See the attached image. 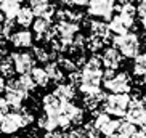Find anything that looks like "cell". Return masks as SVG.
I'll return each mask as SVG.
<instances>
[{"label": "cell", "mask_w": 146, "mask_h": 138, "mask_svg": "<svg viewBox=\"0 0 146 138\" xmlns=\"http://www.w3.org/2000/svg\"><path fill=\"white\" fill-rule=\"evenodd\" d=\"M34 122V114L27 108H21L16 111L7 112L3 121L0 122V133L3 135H15L21 129L27 127Z\"/></svg>", "instance_id": "1"}, {"label": "cell", "mask_w": 146, "mask_h": 138, "mask_svg": "<svg viewBox=\"0 0 146 138\" xmlns=\"http://www.w3.org/2000/svg\"><path fill=\"white\" fill-rule=\"evenodd\" d=\"M82 80H80V92L84 95H93L100 92V85L103 82V71L101 68H90V66H84L80 71Z\"/></svg>", "instance_id": "2"}, {"label": "cell", "mask_w": 146, "mask_h": 138, "mask_svg": "<svg viewBox=\"0 0 146 138\" xmlns=\"http://www.w3.org/2000/svg\"><path fill=\"white\" fill-rule=\"evenodd\" d=\"M112 45L125 58H135L140 53V39L135 32H125L122 35H114Z\"/></svg>", "instance_id": "3"}, {"label": "cell", "mask_w": 146, "mask_h": 138, "mask_svg": "<svg viewBox=\"0 0 146 138\" xmlns=\"http://www.w3.org/2000/svg\"><path fill=\"white\" fill-rule=\"evenodd\" d=\"M130 103V95L129 93H111L108 95L103 103V112L109 116L116 117H125V112Z\"/></svg>", "instance_id": "4"}, {"label": "cell", "mask_w": 146, "mask_h": 138, "mask_svg": "<svg viewBox=\"0 0 146 138\" xmlns=\"http://www.w3.org/2000/svg\"><path fill=\"white\" fill-rule=\"evenodd\" d=\"M27 93L24 90H21V87L18 85L16 79H10L7 82V87H5V101L10 108L13 109H21L23 103L27 100Z\"/></svg>", "instance_id": "5"}, {"label": "cell", "mask_w": 146, "mask_h": 138, "mask_svg": "<svg viewBox=\"0 0 146 138\" xmlns=\"http://www.w3.org/2000/svg\"><path fill=\"white\" fill-rule=\"evenodd\" d=\"M32 34H34V39L39 42H52L58 35V32H56V27L52 26L50 19L37 18L32 23Z\"/></svg>", "instance_id": "6"}, {"label": "cell", "mask_w": 146, "mask_h": 138, "mask_svg": "<svg viewBox=\"0 0 146 138\" xmlns=\"http://www.w3.org/2000/svg\"><path fill=\"white\" fill-rule=\"evenodd\" d=\"M95 130L101 133L103 137H111L117 132V127H119V119H112L109 114L106 112H96L95 119L92 121Z\"/></svg>", "instance_id": "7"}, {"label": "cell", "mask_w": 146, "mask_h": 138, "mask_svg": "<svg viewBox=\"0 0 146 138\" xmlns=\"http://www.w3.org/2000/svg\"><path fill=\"white\" fill-rule=\"evenodd\" d=\"M103 85L111 93H129L130 88H132V85H130V77L127 72H116L112 77L104 79Z\"/></svg>", "instance_id": "8"}, {"label": "cell", "mask_w": 146, "mask_h": 138, "mask_svg": "<svg viewBox=\"0 0 146 138\" xmlns=\"http://www.w3.org/2000/svg\"><path fill=\"white\" fill-rule=\"evenodd\" d=\"M145 119H146V108L143 104L141 98L137 93L133 98H130L129 108H127V112H125V121H129L133 125H141Z\"/></svg>", "instance_id": "9"}, {"label": "cell", "mask_w": 146, "mask_h": 138, "mask_svg": "<svg viewBox=\"0 0 146 138\" xmlns=\"http://www.w3.org/2000/svg\"><path fill=\"white\" fill-rule=\"evenodd\" d=\"M11 61H13L15 71H16L19 76L21 74H29L32 71V68L35 66V58L34 55H31L27 52H15L10 55Z\"/></svg>", "instance_id": "10"}, {"label": "cell", "mask_w": 146, "mask_h": 138, "mask_svg": "<svg viewBox=\"0 0 146 138\" xmlns=\"http://www.w3.org/2000/svg\"><path fill=\"white\" fill-rule=\"evenodd\" d=\"M114 7L109 0H90L88 2V15L95 18H104L111 19Z\"/></svg>", "instance_id": "11"}, {"label": "cell", "mask_w": 146, "mask_h": 138, "mask_svg": "<svg viewBox=\"0 0 146 138\" xmlns=\"http://www.w3.org/2000/svg\"><path fill=\"white\" fill-rule=\"evenodd\" d=\"M133 23H135V18L119 13L109 19V26L108 27H109V32H112L116 35H122L133 26Z\"/></svg>", "instance_id": "12"}, {"label": "cell", "mask_w": 146, "mask_h": 138, "mask_svg": "<svg viewBox=\"0 0 146 138\" xmlns=\"http://www.w3.org/2000/svg\"><path fill=\"white\" fill-rule=\"evenodd\" d=\"M29 8L32 10L34 16L37 18H50L55 16V5L52 3V0H31L29 2Z\"/></svg>", "instance_id": "13"}, {"label": "cell", "mask_w": 146, "mask_h": 138, "mask_svg": "<svg viewBox=\"0 0 146 138\" xmlns=\"http://www.w3.org/2000/svg\"><path fill=\"white\" fill-rule=\"evenodd\" d=\"M63 104H64V101L60 100L55 93H47V95L42 98L43 112L48 114V116L58 117V116H60V112H61V109H63Z\"/></svg>", "instance_id": "14"}, {"label": "cell", "mask_w": 146, "mask_h": 138, "mask_svg": "<svg viewBox=\"0 0 146 138\" xmlns=\"http://www.w3.org/2000/svg\"><path fill=\"white\" fill-rule=\"evenodd\" d=\"M10 42L16 48H29L34 45V34L27 29L15 31L11 37H10Z\"/></svg>", "instance_id": "15"}, {"label": "cell", "mask_w": 146, "mask_h": 138, "mask_svg": "<svg viewBox=\"0 0 146 138\" xmlns=\"http://www.w3.org/2000/svg\"><path fill=\"white\" fill-rule=\"evenodd\" d=\"M122 58L124 56L120 55V52L117 48L111 47V48H106L101 55V63L106 69H119V66L122 64Z\"/></svg>", "instance_id": "16"}, {"label": "cell", "mask_w": 146, "mask_h": 138, "mask_svg": "<svg viewBox=\"0 0 146 138\" xmlns=\"http://www.w3.org/2000/svg\"><path fill=\"white\" fill-rule=\"evenodd\" d=\"M53 93H55L60 100H63V101H71V100H74V96H76V87H74L72 84L61 82V84H56Z\"/></svg>", "instance_id": "17"}, {"label": "cell", "mask_w": 146, "mask_h": 138, "mask_svg": "<svg viewBox=\"0 0 146 138\" xmlns=\"http://www.w3.org/2000/svg\"><path fill=\"white\" fill-rule=\"evenodd\" d=\"M34 18L35 16H34V13H32V10H31L29 7H21L19 11L16 13V16H15V23L19 24L21 27H24V29H27L29 26H32Z\"/></svg>", "instance_id": "18"}, {"label": "cell", "mask_w": 146, "mask_h": 138, "mask_svg": "<svg viewBox=\"0 0 146 138\" xmlns=\"http://www.w3.org/2000/svg\"><path fill=\"white\" fill-rule=\"evenodd\" d=\"M88 29H90L92 35L95 37H100V39H109V27L104 21H100V19H92L88 23Z\"/></svg>", "instance_id": "19"}, {"label": "cell", "mask_w": 146, "mask_h": 138, "mask_svg": "<svg viewBox=\"0 0 146 138\" xmlns=\"http://www.w3.org/2000/svg\"><path fill=\"white\" fill-rule=\"evenodd\" d=\"M24 0H0V8L3 10L5 16L8 19H15L16 13L21 8V3Z\"/></svg>", "instance_id": "20"}, {"label": "cell", "mask_w": 146, "mask_h": 138, "mask_svg": "<svg viewBox=\"0 0 146 138\" xmlns=\"http://www.w3.org/2000/svg\"><path fill=\"white\" fill-rule=\"evenodd\" d=\"M45 71H47L48 77H50V82H55V84H61V82H63V79H64V72H63V69L60 68V64H58L56 61H50V63H47Z\"/></svg>", "instance_id": "21"}, {"label": "cell", "mask_w": 146, "mask_h": 138, "mask_svg": "<svg viewBox=\"0 0 146 138\" xmlns=\"http://www.w3.org/2000/svg\"><path fill=\"white\" fill-rule=\"evenodd\" d=\"M29 74H31V77H32V80L35 82V85H37V87H47L48 84H50V77H48L45 68L34 66Z\"/></svg>", "instance_id": "22"}, {"label": "cell", "mask_w": 146, "mask_h": 138, "mask_svg": "<svg viewBox=\"0 0 146 138\" xmlns=\"http://www.w3.org/2000/svg\"><path fill=\"white\" fill-rule=\"evenodd\" d=\"M37 127L45 130V132H53V130L60 129L58 127V119L53 116H48V114H43L37 119Z\"/></svg>", "instance_id": "23"}, {"label": "cell", "mask_w": 146, "mask_h": 138, "mask_svg": "<svg viewBox=\"0 0 146 138\" xmlns=\"http://www.w3.org/2000/svg\"><path fill=\"white\" fill-rule=\"evenodd\" d=\"M32 55H34L35 61H40V63H50L53 58V53L43 45H35L32 50Z\"/></svg>", "instance_id": "24"}, {"label": "cell", "mask_w": 146, "mask_h": 138, "mask_svg": "<svg viewBox=\"0 0 146 138\" xmlns=\"http://www.w3.org/2000/svg\"><path fill=\"white\" fill-rule=\"evenodd\" d=\"M16 82H18V85L21 87V90H24L29 95V93H32V92L35 90V82L32 80V77H31V74H21L19 77L16 79Z\"/></svg>", "instance_id": "25"}, {"label": "cell", "mask_w": 146, "mask_h": 138, "mask_svg": "<svg viewBox=\"0 0 146 138\" xmlns=\"http://www.w3.org/2000/svg\"><path fill=\"white\" fill-rule=\"evenodd\" d=\"M135 132H137V129H135L133 124H130L129 121H119V127H117V132H116L117 135L124 138H132L135 135Z\"/></svg>", "instance_id": "26"}, {"label": "cell", "mask_w": 146, "mask_h": 138, "mask_svg": "<svg viewBox=\"0 0 146 138\" xmlns=\"http://www.w3.org/2000/svg\"><path fill=\"white\" fill-rule=\"evenodd\" d=\"M0 72H2V77H5V79L13 77L15 74H16L15 66H13V61H11L10 56H7V58L2 60V63H0Z\"/></svg>", "instance_id": "27"}, {"label": "cell", "mask_w": 146, "mask_h": 138, "mask_svg": "<svg viewBox=\"0 0 146 138\" xmlns=\"http://www.w3.org/2000/svg\"><path fill=\"white\" fill-rule=\"evenodd\" d=\"M146 72V53H138L133 61V74L135 76H141Z\"/></svg>", "instance_id": "28"}, {"label": "cell", "mask_w": 146, "mask_h": 138, "mask_svg": "<svg viewBox=\"0 0 146 138\" xmlns=\"http://www.w3.org/2000/svg\"><path fill=\"white\" fill-rule=\"evenodd\" d=\"M103 45H104V40L100 39V37H95V35H92L90 39H87V42H85V47L93 53L98 52V50H101Z\"/></svg>", "instance_id": "29"}, {"label": "cell", "mask_w": 146, "mask_h": 138, "mask_svg": "<svg viewBox=\"0 0 146 138\" xmlns=\"http://www.w3.org/2000/svg\"><path fill=\"white\" fill-rule=\"evenodd\" d=\"M58 64H60V68L63 69V71H68L69 74L74 72V71H77V64H76V61L72 60V58H60L58 60Z\"/></svg>", "instance_id": "30"}, {"label": "cell", "mask_w": 146, "mask_h": 138, "mask_svg": "<svg viewBox=\"0 0 146 138\" xmlns=\"http://www.w3.org/2000/svg\"><path fill=\"white\" fill-rule=\"evenodd\" d=\"M43 138H66V133L61 130H53V132H47Z\"/></svg>", "instance_id": "31"}, {"label": "cell", "mask_w": 146, "mask_h": 138, "mask_svg": "<svg viewBox=\"0 0 146 138\" xmlns=\"http://www.w3.org/2000/svg\"><path fill=\"white\" fill-rule=\"evenodd\" d=\"M88 2H90V0H68V3L74 5V7H79V8L88 7Z\"/></svg>", "instance_id": "32"}, {"label": "cell", "mask_w": 146, "mask_h": 138, "mask_svg": "<svg viewBox=\"0 0 146 138\" xmlns=\"http://www.w3.org/2000/svg\"><path fill=\"white\" fill-rule=\"evenodd\" d=\"M137 13L140 16H146V0L140 2V5H138V8H137Z\"/></svg>", "instance_id": "33"}, {"label": "cell", "mask_w": 146, "mask_h": 138, "mask_svg": "<svg viewBox=\"0 0 146 138\" xmlns=\"http://www.w3.org/2000/svg\"><path fill=\"white\" fill-rule=\"evenodd\" d=\"M112 3V7H114V10H119L122 5H125V3H129L130 0H109Z\"/></svg>", "instance_id": "34"}, {"label": "cell", "mask_w": 146, "mask_h": 138, "mask_svg": "<svg viewBox=\"0 0 146 138\" xmlns=\"http://www.w3.org/2000/svg\"><path fill=\"white\" fill-rule=\"evenodd\" d=\"M0 111L8 112V104H7V101H5V98H0Z\"/></svg>", "instance_id": "35"}, {"label": "cell", "mask_w": 146, "mask_h": 138, "mask_svg": "<svg viewBox=\"0 0 146 138\" xmlns=\"http://www.w3.org/2000/svg\"><path fill=\"white\" fill-rule=\"evenodd\" d=\"M5 87H7V80H5V77H2V76H0V93H2V92H5Z\"/></svg>", "instance_id": "36"}, {"label": "cell", "mask_w": 146, "mask_h": 138, "mask_svg": "<svg viewBox=\"0 0 146 138\" xmlns=\"http://www.w3.org/2000/svg\"><path fill=\"white\" fill-rule=\"evenodd\" d=\"M132 138H146V132H143V130H140V132H135V135H133Z\"/></svg>", "instance_id": "37"}, {"label": "cell", "mask_w": 146, "mask_h": 138, "mask_svg": "<svg viewBox=\"0 0 146 138\" xmlns=\"http://www.w3.org/2000/svg\"><path fill=\"white\" fill-rule=\"evenodd\" d=\"M5 19H7V16H5L3 10L0 8V26H2V24H3V21H5Z\"/></svg>", "instance_id": "38"}, {"label": "cell", "mask_w": 146, "mask_h": 138, "mask_svg": "<svg viewBox=\"0 0 146 138\" xmlns=\"http://www.w3.org/2000/svg\"><path fill=\"white\" fill-rule=\"evenodd\" d=\"M141 24H143V27H145V31H146V16L141 18Z\"/></svg>", "instance_id": "39"}, {"label": "cell", "mask_w": 146, "mask_h": 138, "mask_svg": "<svg viewBox=\"0 0 146 138\" xmlns=\"http://www.w3.org/2000/svg\"><path fill=\"white\" fill-rule=\"evenodd\" d=\"M5 114H7V112H5V111H0V122L3 121V117H5Z\"/></svg>", "instance_id": "40"}, {"label": "cell", "mask_w": 146, "mask_h": 138, "mask_svg": "<svg viewBox=\"0 0 146 138\" xmlns=\"http://www.w3.org/2000/svg\"><path fill=\"white\" fill-rule=\"evenodd\" d=\"M141 101H143V104H145V108H146V93H143V96H141Z\"/></svg>", "instance_id": "41"}, {"label": "cell", "mask_w": 146, "mask_h": 138, "mask_svg": "<svg viewBox=\"0 0 146 138\" xmlns=\"http://www.w3.org/2000/svg\"><path fill=\"white\" fill-rule=\"evenodd\" d=\"M141 130H143V132H146V119L143 121V124H141Z\"/></svg>", "instance_id": "42"}, {"label": "cell", "mask_w": 146, "mask_h": 138, "mask_svg": "<svg viewBox=\"0 0 146 138\" xmlns=\"http://www.w3.org/2000/svg\"><path fill=\"white\" fill-rule=\"evenodd\" d=\"M108 138H124V137H120V135L114 133V135H111V137H108Z\"/></svg>", "instance_id": "43"}, {"label": "cell", "mask_w": 146, "mask_h": 138, "mask_svg": "<svg viewBox=\"0 0 146 138\" xmlns=\"http://www.w3.org/2000/svg\"><path fill=\"white\" fill-rule=\"evenodd\" d=\"M143 84H146V72L143 74Z\"/></svg>", "instance_id": "44"}, {"label": "cell", "mask_w": 146, "mask_h": 138, "mask_svg": "<svg viewBox=\"0 0 146 138\" xmlns=\"http://www.w3.org/2000/svg\"><path fill=\"white\" fill-rule=\"evenodd\" d=\"M2 53H3V50H0V63H2Z\"/></svg>", "instance_id": "45"}, {"label": "cell", "mask_w": 146, "mask_h": 138, "mask_svg": "<svg viewBox=\"0 0 146 138\" xmlns=\"http://www.w3.org/2000/svg\"><path fill=\"white\" fill-rule=\"evenodd\" d=\"M60 2H63V3H68V0H60Z\"/></svg>", "instance_id": "46"}, {"label": "cell", "mask_w": 146, "mask_h": 138, "mask_svg": "<svg viewBox=\"0 0 146 138\" xmlns=\"http://www.w3.org/2000/svg\"><path fill=\"white\" fill-rule=\"evenodd\" d=\"M15 138H16V137H15Z\"/></svg>", "instance_id": "47"}]
</instances>
